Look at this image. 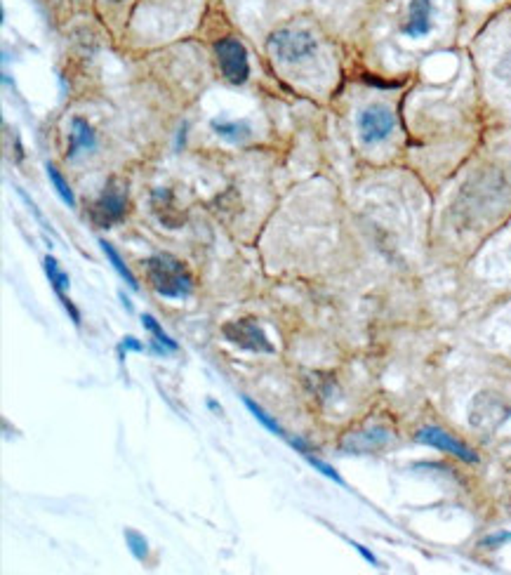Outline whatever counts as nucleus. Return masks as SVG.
I'll return each instance as SVG.
<instances>
[{
    "label": "nucleus",
    "mask_w": 511,
    "mask_h": 575,
    "mask_svg": "<svg viewBox=\"0 0 511 575\" xmlns=\"http://www.w3.org/2000/svg\"><path fill=\"white\" fill-rule=\"evenodd\" d=\"M511 210V177L499 166L472 172L455 193L448 219L457 234H481Z\"/></svg>",
    "instance_id": "obj_1"
},
{
    "label": "nucleus",
    "mask_w": 511,
    "mask_h": 575,
    "mask_svg": "<svg viewBox=\"0 0 511 575\" xmlns=\"http://www.w3.org/2000/svg\"><path fill=\"white\" fill-rule=\"evenodd\" d=\"M144 265L146 274H149L151 288H153L161 298H189L191 291H194V278H191L189 269L184 267V262H179L177 258H172V255L163 252V255L149 258Z\"/></svg>",
    "instance_id": "obj_2"
},
{
    "label": "nucleus",
    "mask_w": 511,
    "mask_h": 575,
    "mask_svg": "<svg viewBox=\"0 0 511 575\" xmlns=\"http://www.w3.org/2000/svg\"><path fill=\"white\" fill-rule=\"evenodd\" d=\"M359 137L366 146H380L393 137L399 130V116L387 102H370L356 116Z\"/></svg>",
    "instance_id": "obj_3"
},
{
    "label": "nucleus",
    "mask_w": 511,
    "mask_h": 575,
    "mask_svg": "<svg viewBox=\"0 0 511 575\" xmlns=\"http://www.w3.org/2000/svg\"><path fill=\"white\" fill-rule=\"evenodd\" d=\"M443 0H406L399 20V36L406 40L432 38L441 20Z\"/></svg>",
    "instance_id": "obj_4"
},
{
    "label": "nucleus",
    "mask_w": 511,
    "mask_h": 575,
    "mask_svg": "<svg viewBox=\"0 0 511 575\" xmlns=\"http://www.w3.org/2000/svg\"><path fill=\"white\" fill-rule=\"evenodd\" d=\"M271 53L285 64H297V62L311 60L318 53V40L309 31H295V29H281L274 31L269 38Z\"/></svg>",
    "instance_id": "obj_5"
},
{
    "label": "nucleus",
    "mask_w": 511,
    "mask_h": 575,
    "mask_svg": "<svg viewBox=\"0 0 511 575\" xmlns=\"http://www.w3.org/2000/svg\"><path fill=\"white\" fill-rule=\"evenodd\" d=\"M125 212H128V192L123 185L111 179L102 196L92 203L90 219L99 229H109V226L119 225L125 218Z\"/></svg>",
    "instance_id": "obj_6"
},
{
    "label": "nucleus",
    "mask_w": 511,
    "mask_h": 575,
    "mask_svg": "<svg viewBox=\"0 0 511 575\" xmlns=\"http://www.w3.org/2000/svg\"><path fill=\"white\" fill-rule=\"evenodd\" d=\"M222 335L231 344L241 349L257 351V354H274V344L267 338V333L255 324V318H241V321H229L222 325Z\"/></svg>",
    "instance_id": "obj_7"
},
{
    "label": "nucleus",
    "mask_w": 511,
    "mask_h": 575,
    "mask_svg": "<svg viewBox=\"0 0 511 575\" xmlns=\"http://www.w3.org/2000/svg\"><path fill=\"white\" fill-rule=\"evenodd\" d=\"M215 53L217 60H219V69H222L224 78L229 80L231 86H243L250 76V62L241 40L222 38L215 45Z\"/></svg>",
    "instance_id": "obj_8"
},
{
    "label": "nucleus",
    "mask_w": 511,
    "mask_h": 575,
    "mask_svg": "<svg viewBox=\"0 0 511 575\" xmlns=\"http://www.w3.org/2000/svg\"><path fill=\"white\" fill-rule=\"evenodd\" d=\"M511 417V406L495 394H479L472 406V424L481 430H498L499 424Z\"/></svg>",
    "instance_id": "obj_9"
},
{
    "label": "nucleus",
    "mask_w": 511,
    "mask_h": 575,
    "mask_svg": "<svg viewBox=\"0 0 511 575\" xmlns=\"http://www.w3.org/2000/svg\"><path fill=\"white\" fill-rule=\"evenodd\" d=\"M415 439L420 443H426V446H432V448L446 450V453L459 457V460H465V463H479V456H476L472 448H466L465 443L452 439L448 431L439 430V427H422V430L415 434Z\"/></svg>",
    "instance_id": "obj_10"
},
{
    "label": "nucleus",
    "mask_w": 511,
    "mask_h": 575,
    "mask_svg": "<svg viewBox=\"0 0 511 575\" xmlns=\"http://www.w3.org/2000/svg\"><path fill=\"white\" fill-rule=\"evenodd\" d=\"M389 441H391V431L384 430V427H375V430L347 434L344 441H342V450L344 453H354V456H366V453L382 450Z\"/></svg>",
    "instance_id": "obj_11"
},
{
    "label": "nucleus",
    "mask_w": 511,
    "mask_h": 575,
    "mask_svg": "<svg viewBox=\"0 0 511 575\" xmlns=\"http://www.w3.org/2000/svg\"><path fill=\"white\" fill-rule=\"evenodd\" d=\"M215 135L229 139L234 144H245L252 137V127L245 120H231V119H215L210 123Z\"/></svg>",
    "instance_id": "obj_12"
},
{
    "label": "nucleus",
    "mask_w": 511,
    "mask_h": 575,
    "mask_svg": "<svg viewBox=\"0 0 511 575\" xmlns=\"http://www.w3.org/2000/svg\"><path fill=\"white\" fill-rule=\"evenodd\" d=\"M95 144H97V139H95L92 127L83 119H73L71 133H69V159H73L80 152L95 149Z\"/></svg>",
    "instance_id": "obj_13"
},
{
    "label": "nucleus",
    "mask_w": 511,
    "mask_h": 575,
    "mask_svg": "<svg viewBox=\"0 0 511 575\" xmlns=\"http://www.w3.org/2000/svg\"><path fill=\"white\" fill-rule=\"evenodd\" d=\"M99 245H102V251H104V255H106V258H109V262H111V265H113V269L119 271L120 278H123L125 283L130 285L132 291H139L137 278H135V274H132V271L123 265V259H120L119 252L113 251V245L111 243H106V241H99Z\"/></svg>",
    "instance_id": "obj_14"
},
{
    "label": "nucleus",
    "mask_w": 511,
    "mask_h": 575,
    "mask_svg": "<svg viewBox=\"0 0 511 575\" xmlns=\"http://www.w3.org/2000/svg\"><path fill=\"white\" fill-rule=\"evenodd\" d=\"M142 324H144L146 331H149L151 335L156 338V344L161 347V351H165V349L177 351L179 349V344L175 342V340H172L170 335H168V333H165L163 328H161V325H158V321L153 316H151V314H144V316H142Z\"/></svg>",
    "instance_id": "obj_15"
},
{
    "label": "nucleus",
    "mask_w": 511,
    "mask_h": 575,
    "mask_svg": "<svg viewBox=\"0 0 511 575\" xmlns=\"http://www.w3.org/2000/svg\"><path fill=\"white\" fill-rule=\"evenodd\" d=\"M43 265H45V274L47 278H50V283H53L54 292H57V298L64 295V291L69 288V274H66V271L57 265V259L50 258V255L43 259Z\"/></svg>",
    "instance_id": "obj_16"
},
{
    "label": "nucleus",
    "mask_w": 511,
    "mask_h": 575,
    "mask_svg": "<svg viewBox=\"0 0 511 575\" xmlns=\"http://www.w3.org/2000/svg\"><path fill=\"white\" fill-rule=\"evenodd\" d=\"M243 404L248 406V410H250V413H252V415H255V417H257V420H260V423H262V424H264V427H267V430H269V431H274L276 437H285V430H283L281 424L276 423L274 417H271V415H269V413H267V410H264V408H262V406H257V404H255V401H252V398H248V397L243 398Z\"/></svg>",
    "instance_id": "obj_17"
},
{
    "label": "nucleus",
    "mask_w": 511,
    "mask_h": 575,
    "mask_svg": "<svg viewBox=\"0 0 511 575\" xmlns=\"http://www.w3.org/2000/svg\"><path fill=\"white\" fill-rule=\"evenodd\" d=\"M47 177H50V182H53V186H54V189H57V193H60V196H62V201H64V203L69 205V208H73V205H76V199H73L71 186L66 185V179L62 177V172L57 170V168H54V166H50V163H47Z\"/></svg>",
    "instance_id": "obj_18"
},
{
    "label": "nucleus",
    "mask_w": 511,
    "mask_h": 575,
    "mask_svg": "<svg viewBox=\"0 0 511 575\" xmlns=\"http://www.w3.org/2000/svg\"><path fill=\"white\" fill-rule=\"evenodd\" d=\"M125 540H128V545H130V552L135 556H137L139 562H144L146 556H149V542H146V538L142 536V533H137V530H125Z\"/></svg>",
    "instance_id": "obj_19"
},
{
    "label": "nucleus",
    "mask_w": 511,
    "mask_h": 575,
    "mask_svg": "<svg viewBox=\"0 0 511 575\" xmlns=\"http://www.w3.org/2000/svg\"><path fill=\"white\" fill-rule=\"evenodd\" d=\"M304 457H307L309 463L314 464L316 470L321 472L323 476H328V479H333L334 483H344V481H342V476L337 474V472H334L333 467H330V464H326V463H323V460H318V457H314V456H311V453H307V456H304Z\"/></svg>",
    "instance_id": "obj_20"
},
{
    "label": "nucleus",
    "mask_w": 511,
    "mask_h": 575,
    "mask_svg": "<svg viewBox=\"0 0 511 575\" xmlns=\"http://www.w3.org/2000/svg\"><path fill=\"white\" fill-rule=\"evenodd\" d=\"M128 349H132V351H144V344L137 342V340H135V338H123V342H120L119 351H120V354H123V351H128Z\"/></svg>",
    "instance_id": "obj_21"
},
{
    "label": "nucleus",
    "mask_w": 511,
    "mask_h": 575,
    "mask_svg": "<svg viewBox=\"0 0 511 575\" xmlns=\"http://www.w3.org/2000/svg\"><path fill=\"white\" fill-rule=\"evenodd\" d=\"M511 540V533H495V536L485 538L483 545L485 547H495V545H502V542H509Z\"/></svg>",
    "instance_id": "obj_22"
},
{
    "label": "nucleus",
    "mask_w": 511,
    "mask_h": 575,
    "mask_svg": "<svg viewBox=\"0 0 511 575\" xmlns=\"http://www.w3.org/2000/svg\"><path fill=\"white\" fill-rule=\"evenodd\" d=\"M354 547L359 549V552H361V554H363V559H366V562L373 563V566H377V563H380V562H377V556H375L373 552H367V549L363 547V545H359V542H354Z\"/></svg>",
    "instance_id": "obj_23"
},
{
    "label": "nucleus",
    "mask_w": 511,
    "mask_h": 575,
    "mask_svg": "<svg viewBox=\"0 0 511 575\" xmlns=\"http://www.w3.org/2000/svg\"><path fill=\"white\" fill-rule=\"evenodd\" d=\"M483 3H488V5H495V7H502V5H509L511 0H483Z\"/></svg>",
    "instance_id": "obj_24"
}]
</instances>
